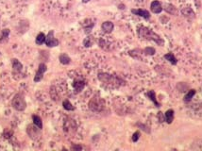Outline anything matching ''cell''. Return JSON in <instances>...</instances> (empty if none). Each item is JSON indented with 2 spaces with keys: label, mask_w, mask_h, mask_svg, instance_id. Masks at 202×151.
<instances>
[{
  "label": "cell",
  "mask_w": 202,
  "mask_h": 151,
  "mask_svg": "<svg viewBox=\"0 0 202 151\" xmlns=\"http://www.w3.org/2000/svg\"><path fill=\"white\" fill-rule=\"evenodd\" d=\"M138 34L140 37L144 38V39H145V40H152V41L156 42L159 46H162V44H164V41H162L157 34L154 33L151 30H149V28H145V27L139 28Z\"/></svg>",
  "instance_id": "obj_1"
},
{
  "label": "cell",
  "mask_w": 202,
  "mask_h": 151,
  "mask_svg": "<svg viewBox=\"0 0 202 151\" xmlns=\"http://www.w3.org/2000/svg\"><path fill=\"white\" fill-rule=\"evenodd\" d=\"M11 104H12V107H13L15 110L20 111H24L26 109V107H27V103H26V100H25L24 96L19 95V94L16 95L13 97Z\"/></svg>",
  "instance_id": "obj_2"
},
{
  "label": "cell",
  "mask_w": 202,
  "mask_h": 151,
  "mask_svg": "<svg viewBox=\"0 0 202 151\" xmlns=\"http://www.w3.org/2000/svg\"><path fill=\"white\" fill-rule=\"evenodd\" d=\"M89 107L93 111H101L103 109L102 100H101L99 97H97V96H94V97H93L92 100L90 101Z\"/></svg>",
  "instance_id": "obj_3"
},
{
  "label": "cell",
  "mask_w": 202,
  "mask_h": 151,
  "mask_svg": "<svg viewBox=\"0 0 202 151\" xmlns=\"http://www.w3.org/2000/svg\"><path fill=\"white\" fill-rule=\"evenodd\" d=\"M27 132L28 136L32 139H37L41 135V128H38L36 125H29V126H28Z\"/></svg>",
  "instance_id": "obj_4"
},
{
  "label": "cell",
  "mask_w": 202,
  "mask_h": 151,
  "mask_svg": "<svg viewBox=\"0 0 202 151\" xmlns=\"http://www.w3.org/2000/svg\"><path fill=\"white\" fill-rule=\"evenodd\" d=\"M45 44L48 46V47H55L59 46V41L54 38V32L53 31H49V33L47 34V36L45 37Z\"/></svg>",
  "instance_id": "obj_5"
},
{
  "label": "cell",
  "mask_w": 202,
  "mask_h": 151,
  "mask_svg": "<svg viewBox=\"0 0 202 151\" xmlns=\"http://www.w3.org/2000/svg\"><path fill=\"white\" fill-rule=\"evenodd\" d=\"M45 71H46V65H45L44 63H41L40 65H39L38 71L36 73V76H35V78H34V81L35 82L40 81V80L43 79V76H44Z\"/></svg>",
  "instance_id": "obj_6"
},
{
  "label": "cell",
  "mask_w": 202,
  "mask_h": 151,
  "mask_svg": "<svg viewBox=\"0 0 202 151\" xmlns=\"http://www.w3.org/2000/svg\"><path fill=\"white\" fill-rule=\"evenodd\" d=\"M131 12L135 15L144 17L145 19H148L149 17H150V13H149L148 11H146V9H131Z\"/></svg>",
  "instance_id": "obj_7"
},
{
  "label": "cell",
  "mask_w": 202,
  "mask_h": 151,
  "mask_svg": "<svg viewBox=\"0 0 202 151\" xmlns=\"http://www.w3.org/2000/svg\"><path fill=\"white\" fill-rule=\"evenodd\" d=\"M150 8H151V11L152 12H154V13H160L162 11V4L160 3L159 1H153L151 3V6H150Z\"/></svg>",
  "instance_id": "obj_8"
},
{
  "label": "cell",
  "mask_w": 202,
  "mask_h": 151,
  "mask_svg": "<svg viewBox=\"0 0 202 151\" xmlns=\"http://www.w3.org/2000/svg\"><path fill=\"white\" fill-rule=\"evenodd\" d=\"M101 28H102L104 32H106V33H110L113 30V24L112 23V22H109V21L104 22L102 26H101Z\"/></svg>",
  "instance_id": "obj_9"
},
{
  "label": "cell",
  "mask_w": 202,
  "mask_h": 151,
  "mask_svg": "<svg viewBox=\"0 0 202 151\" xmlns=\"http://www.w3.org/2000/svg\"><path fill=\"white\" fill-rule=\"evenodd\" d=\"M74 88L76 90V92H80L81 90L84 88V86H85V83H84L83 80H80V79H77V80H75L74 81Z\"/></svg>",
  "instance_id": "obj_10"
},
{
  "label": "cell",
  "mask_w": 202,
  "mask_h": 151,
  "mask_svg": "<svg viewBox=\"0 0 202 151\" xmlns=\"http://www.w3.org/2000/svg\"><path fill=\"white\" fill-rule=\"evenodd\" d=\"M165 119H166V122H167L168 124L172 123V121H173V119H174V111L173 110H169V111H166Z\"/></svg>",
  "instance_id": "obj_11"
},
{
  "label": "cell",
  "mask_w": 202,
  "mask_h": 151,
  "mask_svg": "<svg viewBox=\"0 0 202 151\" xmlns=\"http://www.w3.org/2000/svg\"><path fill=\"white\" fill-rule=\"evenodd\" d=\"M12 67H13V69L15 70V71H21L22 68H23V65H22V63L19 62L18 60H16V59H13L12 60Z\"/></svg>",
  "instance_id": "obj_12"
},
{
  "label": "cell",
  "mask_w": 202,
  "mask_h": 151,
  "mask_svg": "<svg viewBox=\"0 0 202 151\" xmlns=\"http://www.w3.org/2000/svg\"><path fill=\"white\" fill-rule=\"evenodd\" d=\"M32 119H33L34 125H36V126L38 128H40L41 130L43 128V122H42V119L40 116H38V115H33V116H32Z\"/></svg>",
  "instance_id": "obj_13"
},
{
  "label": "cell",
  "mask_w": 202,
  "mask_h": 151,
  "mask_svg": "<svg viewBox=\"0 0 202 151\" xmlns=\"http://www.w3.org/2000/svg\"><path fill=\"white\" fill-rule=\"evenodd\" d=\"M164 9H165L166 11L168 12V13H171V14H176V12H177V9L174 7L173 5H170V4H165L164 6Z\"/></svg>",
  "instance_id": "obj_14"
},
{
  "label": "cell",
  "mask_w": 202,
  "mask_h": 151,
  "mask_svg": "<svg viewBox=\"0 0 202 151\" xmlns=\"http://www.w3.org/2000/svg\"><path fill=\"white\" fill-rule=\"evenodd\" d=\"M59 59H60V62L63 64H69L71 60L70 58L68 57V55H66V54H61Z\"/></svg>",
  "instance_id": "obj_15"
},
{
  "label": "cell",
  "mask_w": 202,
  "mask_h": 151,
  "mask_svg": "<svg viewBox=\"0 0 202 151\" xmlns=\"http://www.w3.org/2000/svg\"><path fill=\"white\" fill-rule=\"evenodd\" d=\"M181 11H182V14H183L184 16H187V17H189V16H191V17H194V16H195L194 11H192L190 8H184Z\"/></svg>",
  "instance_id": "obj_16"
},
{
  "label": "cell",
  "mask_w": 202,
  "mask_h": 151,
  "mask_svg": "<svg viewBox=\"0 0 202 151\" xmlns=\"http://www.w3.org/2000/svg\"><path fill=\"white\" fill-rule=\"evenodd\" d=\"M45 42V35L44 33H40L38 34V36L36 37V44H43Z\"/></svg>",
  "instance_id": "obj_17"
},
{
  "label": "cell",
  "mask_w": 202,
  "mask_h": 151,
  "mask_svg": "<svg viewBox=\"0 0 202 151\" xmlns=\"http://www.w3.org/2000/svg\"><path fill=\"white\" fill-rule=\"evenodd\" d=\"M164 58L167 60H169L172 64H176L177 63V59L175 58V56L173 55L172 53H169V54H166V55L164 56Z\"/></svg>",
  "instance_id": "obj_18"
},
{
  "label": "cell",
  "mask_w": 202,
  "mask_h": 151,
  "mask_svg": "<svg viewBox=\"0 0 202 151\" xmlns=\"http://www.w3.org/2000/svg\"><path fill=\"white\" fill-rule=\"evenodd\" d=\"M195 94V90H191V91H189L188 94L185 95V97H184V101L185 102H189V101H191L192 100V98L194 97V95Z\"/></svg>",
  "instance_id": "obj_19"
},
{
  "label": "cell",
  "mask_w": 202,
  "mask_h": 151,
  "mask_svg": "<svg viewBox=\"0 0 202 151\" xmlns=\"http://www.w3.org/2000/svg\"><path fill=\"white\" fill-rule=\"evenodd\" d=\"M147 95H148V97H150L151 100L154 102V103L157 105V107H159L160 104L157 102V99H156V96H155V92L154 91H149L147 93Z\"/></svg>",
  "instance_id": "obj_20"
},
{
  "label": "cell",
  "mask_w": 202,
  "mask_h": 151,
  "mask_svg": "<svg viewBox=\"0 0 202 151\" xmlns=\"http://www.w3.org/2000/svg\"><path fill=\"white\" fill-rule=\"evenodd\" d=\"M63 105V108L65 109V110H67V111H73L74 110V107L72 106V104H71L68 100H64Z\"/></svg>",
  "instance_id": "obj_21"
},
{
  "label": "cell",
  "mask_w": 202,
  "mask_h": 151,
  "mask_svg": "<svg viewBox=\"0 0 202 151\" xmlns=\"http://www.w3.org/2000/svg\"><path fill=\"white\" fill-rule=\"evenodd\" d=\"M144 52L146 54V55H154L155 53V49L152 47H146L145 49L144 50Z\"/></svg>",
  "instance_id": "obj_22"
},
{
  "label": "cell",
  "mask_w": 202,
  "mask_h": 151,
  "mask_svg": "<svg viewBox=\"0 0 202 151\" xmlns=\"http://www.w3.org/2000/svg\"><path fill=\"white\" fill-rule=\"evenodd\" d=\"M9 34V30H4L2 31V38L3 39H5V40H7Z\"/></svg>",
  "instance_id": "obj_23"
},
{
  "label": "cell",
  "mask_w": 202,
  "mask_h": 151,
  "mask_svg": "<svg viewBox=\"0 0 202 151\" xmlns=\"http://www.w3.org/2000/svg\"><path fill=\"white\" fill-rule=\"evenodd\" d=\"M139 135H140V133L138 132V131L133 134V136H132V141H133V142H137L138 139H139Z\"/></svg>",
  "instance_id": "obj_24"
},
{
  "label": "cell",
  "mask_w": 202,
  "mask_h": 151,
  "mask_svg": "<svg viewBox=\"0 0 202 151\" xmlns=\"http://www.w3.org/2000/svg\"><path fill=\"white\" fill-rule=\"evenodd\" d=\"M81 148H82V147H81L80 146H72L73 150H81Z\"/></svg>",
  "instance_id": "obj_25"
},
{
  "label": "cell",
  "mask_w": 202,
  "mask_h": 151,
  "mask_svg": "<svg viewBox=\"0 0 202 151\" xmlns=\"http://www.w3.org/2000/svg\"><path fill=\"white\" fill-rule=\"evenodd\" d=\"M89 1H90V0H82L83 3H87V2H89Z\"/></svg>",
  "instance_id": "obj_26"
}]
</instances>
